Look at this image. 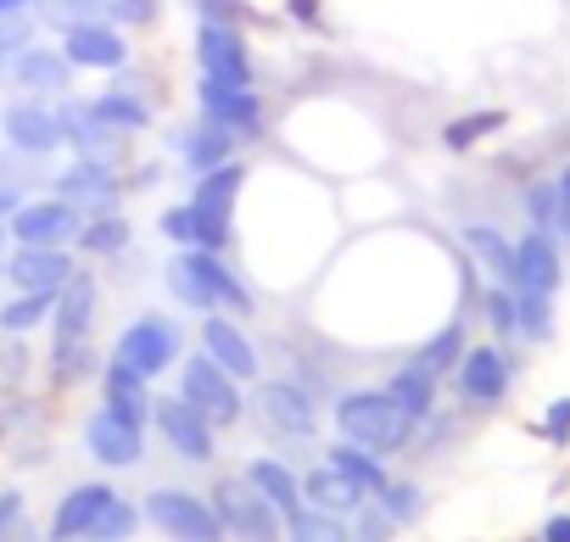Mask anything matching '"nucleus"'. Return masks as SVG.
I'll use <instances>...</instances> for the list:
<instances>
[{
	"label": "nucleus",
	"mask_w": 570,
	"mask_h": 542,
	"mask_svg": "<svg viewBox=\"0 0 570 542\" xmlns=\"http://www.w3.org/2000/svg\"><path fill=\"white\" fill-rule=\"evenodd\" d=\"M168 292H174L185 308H202V314H218V308L246 314V308H252V292L218 263V252H174V263H168Z\"/></svg>",
	"instance_id": "1"
},
{
	"label": "nucleus",
	"mask_w": 570,
	"mask_h": 542,
	"mask_svg": "<svg viewBox=\"0 0 570 542\" xmlns=\"http://www.w3.org/2000/svg\"><path fill=\"white\" fill-rule=\"evenodd\" d=\"M414 425H420V420L403 414L386 392H342V403H336V431H342V442L370 447V453H397V447H409Z\"/></svg>",
	"instance_id": "2"
},
{
	"label": "nucleus",
	"mask_w": 570,
	"mask_h": 542,
	"mask_svg": "<svg viewBox=\"0 0 570 542\" xmlns=\"http://www.w3.org/2000/svg\"><path fill=\"white\" fill-rule=\"evenodd\" d=\"M140 514L168 542H224V520H218L213 497H196V492H179V486H157V492H146Z\"/></svg>",
	"instance_id": "3"
},
{
	"label": "nucleus",
	"mask_w": 570,
	"mask_h": 542,
	"mask_svg": "<svg viewBox=\"0 0 570 542\" xmlns=\"http://www.w3.org/2000/svg\"><path fill=\"white\" fill-rule=\"evenodd\" d=\"M213 509H218L224 531H235L240 542H279L285 536V520L274 514V503L246 475H218L213 481Z\"/></svg>",
	"instance_id": "4"
},
{
	"label": "nucleus",
	"mask_w": 570,
	"mask_h": 542,
	"mask_svg": "<svg viewBox=\"0 0 570 542\" xmlns=\"http://www.w3.org/2000/svg\"><path fill=\"white\" fill-rule=\"evenodd\" d=\"M179 397L218 431H229L240 414H246V397H240V381H229L207 353H196V358H185V369H179Z\"/></svg>",
	"instance_id": "5"
},
{
	"label": "nucleus",
	"mask_w": 570,
	"mask_h": 542,
	"mask_svg": "<svg viewBox=\"0 0 570 542\" xmlns=\"http://www.w3.org/2000/svg\"><path fill=\"white\" fill-rule=\"evenodd\" d=\"M514 386V364L498 342H481V347H464L459 369H453V392L470 403V408H498Z\"/></svg>",
	"instance_id": "6"
},
{
	"label": "nucleus",
	"mask_w": 570,
	"mask_h": 542,
	"mask_svg": "<svg viewBox=\"0 0 570 542\" xmlns=\"http://www.w3.org/2000/svg\"><path fill=\"white\" fill-rule=\"evenodd\" d=\"M196 68L202 79H218V85H252L257 68H252L240 23H196Z\"/></svg>",
	"instance_id": "7"
},
{
	"label": "nucleus",
	"mask_w": 570,
	"mask_h": 542,
	"mask_svg": "<svg viewBox=\"0 0 570 542\" xmlns=\"http://www.w3.org/2000/svg\"><path fill=\"white\" fill-rule=\"evenodd\" d=\"M174 358H179V325H168V319H157V314L135 319V325L118 336V353H112V364H124V369L140 375V381L163 375Z\"/></svg>",
	"instance_id": "8"
},
{
	"label": "nucleus",
	"mask_w": 570,
	"mask_h": 542,
	"mask_svg": "<svg viewBox=\"0 0 570 542\" xmlns=\"http://www.w3.org/2000/svg\"><path fill=\"white\" fill-rule=\"evenodd\" d=\"M62 57L73 62V73H118L129 62V40H124L118 23L96 18V23L62 29Z\"/></svg>",
	"instance_id": "9"
},
{
	"label": "nucleus",
	"mask_w": 570,
	"mask_h": 542,
	"mask_svg": "<svg viewBox=\"0 0 570 542\" xmlns=\"http://www.w3.org/2000/svg\"><path fill=\"white\" fill-rule=\"evenodd\" d=\"M257 414L274 436L285 442H308L320 431V414H314V397L297 386V381H263L257 386Z\"/></svg>",
	"instance_id": "10"
},
{
	"label": "nucleus",
	"mask_w": 570,
	"mask_h": 542,
	"mask_svg": "<svg viewBox=\"0 0 570 542\" xmlns=\"http://www.w3.org/2000/svg\"><path fill=\"white\" fill-rule=\"evenodd\" d=\"M196 107L207 124L229 129V135H257L263 129V96L252 85H218V79H196Z\"/></svg>",
	"instance_id": "11"
},
{
	"label": "nucleus",
	"mask_w": 570,
	"mask_h": 542,
	"mask_svg": "<svg viewBox=\"0 0 570 542\" xmlns=\"http://www.w3.org/2000/svg\"><path fill=\"white\" fill-rule=\"evenodd\" d=\"M564 286V263L548 229H525L514 240V292L520 297H553Z\"/></svg>",
	"instance_id": "12"
},
{
	"label": "nucleus",
	"mask_w": 570,
	"mask_h": 542,
	"mask_svg": "<svg viewBox=\"0 0 570 542\" xmlns=\"http://www.w3.org/2000/svg\"><path fill=\"white\" fill-rule=\"evenodd\" d=\"M79 207L73 201H62V196H46V201H23L18 213H12V240H23V246H68V240H79Z\"/></svg>",
	"instance_id": "13"
},
{
	"label": "nucleus",
	"mask_w": 570,
	"mask_h": 542,
	"mask_svg": "<svg viewBox=\"0 0 570 542\" xmlns=\"http://www.w3.org/2000/svg\"><path fill=\"white\" fill-rule=\"evenodd\" d=\"M85 447H90V459L107 464V470H135V464L146 459V436H140V425L118 420L107 403L85 420Z\"/></svg>",
	"instance_id": "14"
},
{
	"label": "nucleus",
	"mask_w": 570,
	"mask_h": 542,
	"mask_svg": "<svg viewBox=\"0 0 570 542\" xmlns=\"http://www.w3.org/2000/svg\"><path fill=\"white\" fill-rule=\"evenodd\" d=\"M0 135H7L12 151H23V157H46V151L68 146L62 140V118L46 101H12L7 112H0Z\"/></svg>",
	"instance_id": "15"
},
{
	"label": "nucleus",
	"mask_w": 570,
	"mask_h": 542,
	"mask_svg": "<svg viewBox=\"0 0 570 542\" xmlns=\"http://www.w3.org/2000/svg\"><path fill=\"white\" fill-rule=\"evenodd\" d=\"M151 420H157L163 442H168L179 459H190V464H207V459H213V425H207L185 397H157V403H151Z\"/></svg>",
	"instance_id": "16"
},
{
	"label": "nucleus",
	"mask_w": 570,
	"mask_h": 542,
	"mask_svg": "<svg viewBox=\"0 0 570 542\" xmlns=\"http://www.w3.org/2000/svg\"><path fill=\"white\" fill-rule=\"evenodd\" d=\"M79 275L73 257L62 246H18V257L7 263V280L12 292H62Z\"/></svg>",
	"instance_id": "17"
},
{
	"label": "nucleus",
	"mask_w": 570,
	"mask_h": 542,
	"mask_svg": "<svg viewBox=\"0 0 570 542\" xmlns=\"http://www.w3.org/2000/svg\"><path fill=\"white\" fill-rule=\"evenodd\" d=\"M202 353H207L229 381H257V347L246 342V331H240L235 319L207 314V325H202Z\"/></svg>",
	"instance_id": "18"
},
{
	"label": "nucleus",
	"mask_w": 570,
	"mask_h": 542,
	"mask_svg": "<svg viewBox=\"0 0 570 542\" xmlns=\"http://www.w3.org/2000/svg\"><path fill=\"white\" fill-rule=\"evenodd\" d=\"M12 85L18 90H29V96H68V85H73V62L62 57V51H46V46H29V51H18L12 57Z\"/></svg>",
	"instance_id": "19"
},
{
	"label": "nucleus",
	"mask_w": 570,
	"mask_h": 542,
	"mask_svg": "<svg viewBox=\"0 0 570 542\" xmlns=\"http://www.w3.org/2000/svg\"><path fill=\"white\" fill-rule=\"evenodd\" d=\"M235 140H240V135H229V129H218V124L196 118V124L174 129V157H179L190 174H207V168L235 162Z\"/></svg>",
	"instance_id": "20"
},
{
	"label": "nucleus",
	"mask_w": 570,
	"mask_h": 542,
	"mask_svg": "<svg viewBox=\"0 0 570 542\" xmlns=\"http://www.w3.org/2000/svg\"><path fill=\"white\" fill-rule=\"evenodd\" d=\"M90 325H96V280H90V275H73V280L57 292V314H51V347L90 342Z\"/></svg>",
	"instance_id": "21"
},
{
	"label": "nucleus",
	"mask_w": 570,
	"mask_h": 542,
	"mask_svg": "<svg viewBox=\"0 0 570 542\" xmlns=\"http://www.w3.org/2000/svg\"><path fill=\"white\" fill-rule=\"evenodd\" d=\"M57 118H62V140L79 151V157H101V162H112L118 157V129H107L96 112H90V101H62L57 107Z\"/></svg>",
	"instance_id": "22"
},
{
	"label": "nucleus",
	"mask_w": 570,
	"mask_h": 542,
	"mask_svg": "<svg viewBox=\"0 0 570 542\" xmlns=\"http://www.w3.org/2000/svg\"><path fill=\"white\" fill-rule=\"evenodd\" d=\"M303 503H314V509H325V514L347 520V514H358V509L370 503V492H364L353 475H342L336 464H314V470H308V481H303Z\"/></svg>",
	"instance_id": "23"
},
{
	"label": "nucleus",
	"mask_w": 570,
	"mask_h": 542,
	"mask_svg": "<svg viewBox=\"0 0 570 542\" xmlns=\"http://www.w3.org/2000/svg\"><path fill=\"white\" fill-rule=\"evenodd\" d=\"M112 503V486L107 481H85V486H73L62 503H57V514H51V542H85V531L96 525V514Z\"/></svg>",
	"instance_id": "24"
},
{
	"label": "nucleus",
	"mask_w": 570,
	"mask_h": 542,
	"mask_svg": "<svg viewBox=\"0 0 570 542\" xmlns=\"http://www.w3.org/2000/svg\"><path fill=\"white\" fill-rule=\"evenodd\" d=\"M163 235H168L179 252H224V246H229V224H224V218L196 213L190 201L163 213Z\"/></svg>",
	"instance_id": "25"
},
{
	"label": "nucleus",
	"mask_w": 570,
	"mask_h": 542,
	"mask_svg": "<svg viewBox=\"0 0 570 542\" xmlns=\"http://www.w3.org/2000/svg\"><path fill=\"white\" fill-rule=\"evenodd\" d=\"M57 196L62 201H112L118 196V174H112V162H101V157H79L73 168H62L57 174Z\"/></svg>",
	"instance_id": "26"
},
{
	"label": "nucleus",
	"mask_w": 570,
	"mask_h": 542,
	"mask_svg": "<svg viewBox=\"0 0 570 542\" xmlns=\"http://www.w3.org/2000/svg\"><path fill=\"white\" fill-rule=\"evenodd\" d=\"M464 246H470V257L487 268V280H492V286H514V240H509L503 229H492V224H470V229H464Z\"/></svg>",
	"instance_id": "27"
},
{
	"label": "nucleus",
	"mask_w": 570,
	"mask_h": 542,
	"mask_svg": "<svg viewBox=\"0 0 570 542\" xmlns=\"http://www.w3.org/2000/svg\"><path fill=\"white\" fill-rule=\"evenodd\" d=\"M240 185H246V168H240V162L207 168V174H196V196H190V207H196V213H207V218H224V224H229Z\"/></svg>",
	"instance_id": "28"
},
{
	"label": "nucleus",
	"mask_w": 570,
	"mask_h": 542,
	"mask_svg": "<svg viewBox=\"0 0 570 542\" xmlns=\"http://www.w3.org/2000/svg\"><path fill=\"white\" fill-rule=\"evenodd\" d=\"M246 481L274 503V514H279V520H292V514L303 509V481H297L292 470H285L279 459H252V464H246Z\"/></svg>",
	"instance_id": "29"
},
{
	"label": "nucleus",
	"mask_w": 570,
	"mask_h": 542,
	"mask_svg": "<svg viewBox=\"0 0 570 542\" xmlns=\"http://www.w3.org/2000/svg\"><path fill=\"white\" fill-rule=\"evenodd\" d=\"M101 392H107V408H112L118 420H129V425H146V420H151L146 381H140V375H129L124 364H107V375H101Z\"/></svg>",
	"instance_id": "30"
},
{
	"label": "nucleus",
	"mask_w": 570,
	"mask_h": 542,
	"mask_svg": "<svg viewBox=\"0 0 570 542\" xmlns=\"http://www.w3.org/2000/svg\"><path fill=\"white\" fill-rule=\"evenodd\" d=\"M459 358H464V325L453 319V325H448V331H436V336H431V342L409 358V364H414L420 375L442 381V375H453V369H459Z\"/></svg>",
	"instance_id": "31"
},
{
	"label": "nucleus",
	"mask_w": 570,
	"mask_h": 542,
	"mask_svg": "<svg viewBox=\"0 0 570 542\" xmlns=\"http://www.w3.org/2000/svg\"><path fill=\"white\" fill-rule=\"evenodd\" d=\"M90 112H96L107 129H118V135H129V129H146V124H151V107H146L135 90H107V96H96V101H90Z\"/></svg>",
	"instance_id": "32"
},
{
	"label": "nucleus",
	"mask_w": 570,
	"mask_h": 542,
	"mask_svg": "<svg viewBox=\"0 0 570 542\" xmlns=\"http://www.w3.org/2000/svg\"><path fill=\"white\" fill-rule=\"evenodd\" d=\"M386 397H392L403 414L425 420V414H431V403H436V381H431V375H420L414 364H403V369L386 381Z\"/></svg>",
	"instance_id": "33"
},
{
	"label": "nucleus",
	"mask_w": 570,
	"mask_h": 542,
	"mask_svg": "<svg viewBox=\"0 0 570 542\" xmlns=\"http://www.w3.org/2000/svg\"><path fill=\"white\" fill-rule=\"evenodd\" d=\"M51 314H57V292H18L7 308H0V331H7V336H23V331L46 325Z\"/></svg>",
	"instance_id": "34"
},
{
	"label": "nucleus",
	"mask_w": 570,
	"mask_h": 542,
	"mask_svg": "<svg viewBox=\"0 0 570 542\" xmlns=\"http://www.w3.org/2000/svg\"><path fill=\"white\" fill-rule=\"evenodd\" d=\"M325 464H336V470H342V475H353V481H358V486H364V492H370V497H375V492H381V486H386V481H392V475H386V470H381V459H375V453H370V447H353V442H336V447H331V459H325Z\"/></svg>",
	"instance_id": "35"
},
{
	"label": "nucleus",
	"mask_w": 570,
	"mask_h": 542,
	"mask_svg": "<svg viewBox=\"0 0 570 542\" xmlns=\"http://www.w3.org/2000/svg\"><path fill=\"white\" fill-rule=\"evenodd\" d=\"M79 246H85L90 257H118V252L129 246V218H124V213H101V218H90V224L79 229Z\"/></svg>",
	"instance_id": "36"
},
{
	"label": "nucleus",
	"mask_w": 570,
	"mask_h": 542,
	"mask_svg": "<svg viewBox=\"0 0 570 542\" xmlns=\"http://www.w3.org/2000/svg\"><path fill=\"white\" fill-rule=\"evenodd\" d=\"M135 525H140V509H135L129 497H118V492H112V503L96 514V525L85 531V542H129V536H135Z\"/></svg>",
	"instance_id": "37"
},
{
	"label": "nucleus",
	"mask_w": 570,
	"mask_h": 542,
	"mask_svg": "<svg viewBox=\"0 0 570 542\" xmlns=\"http://www.w3.org/2000/svg\"><path fill=\"white\" fill-rule=\"evenodd\" d=\"M285 536H292V542H347L342 520L325 514V509H314V503H303L292 520H285Z\"/></svg>",
	"instance_id": "38"
},
{
	"label": "nucleus",
	"mask_w": 570,
	"mask_h": 542,
	"mask_svg": "<svg viewBox=\"0 0 570 542\" xmlns=\"http://www.w3.org/2000/svg\"><path fill=\"white\" fill-rule=\"evenodd\" d=\"M503 124H509V118H503L498 107H492V112H470V118H453V124L442 129V146H448V151H470L475 140H487V135H498Z\"/></svg>",
	"instance_id": "39"
},
{
	"label": "nucleus",
	"mask_w": 570,
	"mask_h": 542,
	"mask_svg": "<svg viewBox=\"0 0 570 542\" xmlns=\"http://www.w3.org/2000/svg\"><path fill=\"white\" fill-rule=\"evenodd\" d=\"M96 342H73V347H51V381L57 386H79L85 375H96Z\"/></svg>",
	"instance_id": "40"
},
{
	"label": "nucleus",
	"mask_w": 570,
	"mask_h": 542,
	"mask_svg": "<svg viewBox=\"0 0 570 542\" xmlns=\"http://www.w3.org/2000/svg\"><path fill=\"white\" fill-rule=\"evenodd\" d=\"M514 314H520V336L525 342H548L553 336V297H520L514 292Z\"/></svg>",
	"instance_id": "41"
},
{
	"label": "nucleus",
	"mask_w": 570,
	"mask_h": 542,
	"mask_svg": "<svg viewBox=\"0 0 570 542\" xmlns=\"http://www.w3.org/2000/svg\"><path fill=\"white\" fill-rule=\"evenodd\" d=\"M525 218H531V229L559 235V185L553 179H542V185L525 190Z\"/></svg>",
	"instance_id": "42"
},
{
	"label": "nucleus",
	"mask_w": 570,
	"mask_h": 542,
	"mask_svg": "<svg viewBox=\"0 0 570 542\" xmlns=\"http://www.w3.org/2000/svg\"><path fill=\"white\" fill-rule=\"evenodd\" d=\"M481 308H487V325H492V336H520V314H514V286H487Z\"/></svg>",
	"instance_id": "43"
},
{
	"label": "nucleus",
	"mask_w": 570,
	"mask_h": 542,
	"mask_svg": "<svg viewBox=\"0 0 570 542\" xmlns=\"http://www.w3.org/2000/svg\"><path fill=\"white\" fill-rule=\"evenodd\" d=\"M375 497H381V509H386L397 525H409V520L420 514V486H414V481H386Z\"/></svg>",
	"instance_id": "44"
},
{
	"label": "nucleus",
	"mask_w": 570,
	"mask_h": 542,
	"mask_svg": "<svg viewBox=\"0 0 570 542\" xmlns=\"http://www.w3.org/2000/svg\"><path fill=\"white\" fill-rule=\"evenodd\" d=\"M537 436H542V442H553V447H564V442H570V397H553V403L542 408Z\"/></svg>",
	"instance_id": "45"
},
{
	"label": "nucleus",
	"mask_w": 570,
	"mask_h": 542,
	"mask_svg": "<svg viewBox=\"0 0 570 542\" xmlns=\"http://www.w3.org/2000/svg\"><path fill=\"white\" fill-rule=\"evenodd\" d=\"M392 525H397V520H392L386 509H375V503H364V509H358V542H386V536H392Z\"/></svg>",
	"instance_id": "46"
},
{
	"label": "nucleus",
	"mask_w": 570,
	"mask_h": 542,
	"mask_svg": "<svg viewBox=\"0 0 570 542\" xmlns=\"http://www.w3.org/2000/svg\"><path fill=\"white\" fill-rule=\"evenodd\" d=\"M157 0H107V23H151Z\"/></svg>",
	"instance_id": "47"
},
{
	"label": "nucleus",
	"mask_w": 570,
	"mask_h": 542,
	"mask_svg": "<svg viewBox=\"0 0 570 542\" xmlns=\"http://www.w3.org/2000/svg\"><path fill=\"white\" fill-rule=\"evenodd\" d=\"M190 12H196L202 23H240V18H246L240 0H190Z\"/></svg>",
	"instance_id": "48"
},
{
	"label": "nucleus",
	"mask_w": 570,
	"mask_h": 542,
	"mask_svg": "<svg viewBox=\"0 0 570 542\" xmlns=\"http://www.w3.org/2000/svg\"><path fill=\"white\" fill-rule=\"evenodd\" d=\"M18 520H23V492H12V486H7V492H0V536H7Z\"/></svg>",
	"instance_id": "49"
},
{
	"label": "nucleus",
	"mask_w": 570,
	"mask_h": 542,
	"mask_svg": "<svg viewBox=\"0 0 570 542\" xmlns=\"http://www.w3.org/2000/svg\"><path fill=\"white\" fill-rule=\"evenodd\" d=\"M553 185H559V235L570 240V168H564Z\"/></svg>",
	"instance_id": "50"
},
{
	"label": "nucleus",
	"mask_w": 570,
	"mask_h": 542,
	"mask_svg": "<svg viewBox=\"0 0 570 542\" xmlns=\"http://www.w3.org/2000/svg\"><path fill=\"white\" fill-rule=\"evenodd\" d=\"M285 12H292L303 29H314L320 23V0H285Z\"/></svg>",
	"instance_id": "51"
},
{
	"label": "nucleus",
	"mask_w": 570,
	"mask_h": 542,
	"mask_svg": "<svg viewBox=\"0 0 570 542\" xmlns=\"http://www.w3.org/2000/svg\"><path fill=\"white\" fill-rule=\"evenodd\" d=\"M542 542H570V514H548V525H542Z\"/></svg>",
	"instance_id": "52"
},
{
	"label": "nucleus",
	"mask_w": 570,
	"mask_h": 542,
	"mask_svg": "<svg viewBox=\"0 0 570 542\" xmlns=\"http://www.w3.org/2000/svg\"><path fill=\"white\" fill-rule=\"evenodd\" d=\"M23 201H18V185H0V218H12Z\"/></svg>",
	"instance_id": "53"
},
{
	"label": "nucleus",
	"mask_w": 570,
	"mask_h": 542,
	"mask_svg": "<svg viewBox=\"0 0 570 542\" xmlns=\"http://www.w3.org/2000/svg\"><path fill=\"white\" fill-rule=\"evenodd\" d=\"M35 0H0V18H29Z\"/></svg>",
	"instance_id": "54"
},
{
	"label": "nucleus",
	"mask_w": 570,
	"mask_h": 542,
	"mask_svg": "<svg viewBox=\"0 0 570 542\" xmlns=\"http://www.w3.org/2000/svg\"><path fill=\"white\" fill-rule=\"evenodd\" d=\"M0 542H35V525H29V520H18V525H12L7 536H0Z\"/></svg>",
	"instance_id": "55"
},
{
	"label": "nucleus",
	"mask_w": 570,
	"mask_h": 542,
	"mask_svg": "<svg viewBox=\"0 0 570 542\" xmlns=\"http://www.w3.org/2000/svg\"><path fill=\"white\" fill-rule=\"evenodd\" d=\"M0 68H7V57H0Z\"/></svg>",
	"instance_id": "56"
},
{
	"label": "nucleus",
	"mask_w": 570,
	"mask_h": 542,
	"mask_svg": "<svg viewBox=\"0 0 570 542\" xmlns=\"http://www.w3.org/2000/svg\"><path fill=\"white\" fill-rule=\"evenodd\" d=\"M0 275H7V268H0Z\"/></svg>",
	"instance_id": "57"
}]
</instances>
